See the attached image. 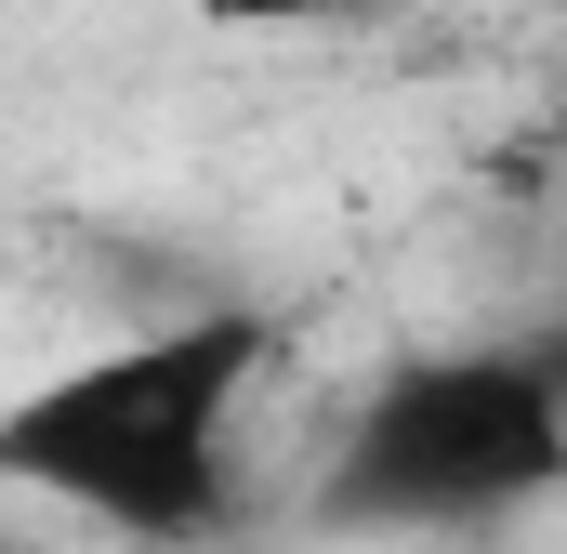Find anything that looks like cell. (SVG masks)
Masks as SVG:
<instances>
[{
  "instance_id": "cell-5",
  "label": "cell",
  "mask_w": 567,
  "mask_h": 554,
  "mask_svg": "<svg viewBox=\"0 0 567 554\" xmlns=\"http://www.w3.org/2000/svg\"><path fill=\"white\" fill-rule=\"evenodd\" d=\"M542 357H555V383H567V330H555V343H542Z\"/></svg>"
},
{
  "instance_id": "cell-6",
  "label": "cell",
  "mask_w": 567,
  "mask_h": 554,
  "mask_svg": "<svg viewBox=\"0 0 567 554\" xmlns=\"http://www.w3.org/2000/svg\"><path fill=\"white\" fill-rule=\"evenodd\" d=\"M555 158H567V133H555Z\"/></svg>"
},
{
  "instance_id": "cell-1",
  "label": "cell",
  "mask_w": 567,
  "mask_h": 554,
  "mask_svg": "<svg viewBox=\"0 0 567 554\" xmlns=\"http://www.w3.org/2000/svg\"><path fill=\"white\" fill-rule=\"evenodd\" d=\"M265 383V317L212 304V317H158L133 343L27 383L0 410V475L27 502L93 515L106 542H212L238 502V410Z\"/></svg>"
},
{
  "instance_id": "cell-4",
  "label": "cell",
  "mask_w": 567,
  "mask_h": 554,
  "mask_svg": "<svg viewBox=\"0 0 567 554\" xmlns=\"http://www.w3.org/2000/svg\"><path fill=\"white\" fill-rule=\"evenodd\" d=\"M396 554H515L502 529H462V542H396Z\"/></svg>"
},
{
  "instance_id": "cell-3",
  "label": "cell",
  "mask_w": 567,
  "mask_h": 554,
  "mask_svg": "<svg viewBox=\"0 0 567 554\" xmlns=\"http://www.w3.org/2000/svg\"><path fill=\"white\" fill-rule=\"evenodd\" d=\"M198 27L225 40H290V27H343V13H383V0H185Z\"/></svg>"
},
{
  "instance_id": "cell-2",
  "label": "cell",
  "mask_w": 567,
  "mask_h": 554,
  "mask_svg": "<svg viewBox=\"0 0 567 554\" xmlns=\"http://www.w3.org/2000/svg\"><path fill=\"white\" fill-rule=\"evenodd\" d=\"M567 489V383L542 343H435L396 357L343 449H330V529L370 542H462L515 529Z\"/></svg>"
}]
</instances>
